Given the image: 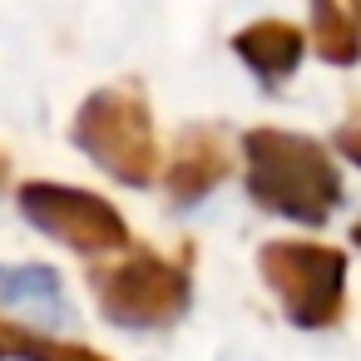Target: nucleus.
<instances>
[{
  "label": "nucleus",
  "instance_id": "obj_1",
  "mask_svg": "<svg viewBox=\"0 0 361 361\" xmlns=\"http://www.w3.org/2000/svg\"><path fill=\"white\" fill-rule=\"evenodd\" d=\"M243 169H247V193L257 208L322 228L331 208L341 203V173L331 154L287 129H247L243 134Z\"/></svg>",
  "mask_w": 361,
  "mask_h": 361
},
{
  "label": "nucleus",
  "instance_id": "obj_2",
  "mask_svg": "<svg viewBox=\"0 0 361 361\" xmlns=\"http://www.w3.org/2000/svg\"><path fill=\"white\" fill-rule=\"evenodd\" d=\"M75 144L119 183L149 188L159 178V139H154V114L139 99V90H94L80 114H75Z\"/></svg>",
  "mask_w": 361,
  "mask_h": 361
},
{
  "label": "nucleus",
  "instance_id": "obj_3",
  "mask_svg": "<svg viewBox=\"0 0 361 361\" xmlns=\"http://www.w3.org/2000/svg\"><path fill=\"white\" fill-rule=\"evenodd\" d=\"M257 272L297 326H331L346 307V252L331 243H267Z\"/></svg>",
  "mask_w": 361,
  "mask_h": 361
},
{
  "label": "nucleus",
  "instance_id": "obj_4",
  "mask_svg": "<svg viewBox=\"0 0 361 361\" xmlns=\"http://www.w3.org/2000/svg\"><path fill=\"white\" fill-rule=\"evenodd\" d=\"M188 297H193L188 267L159 252H134L94 272V302L119 326H139V331L169 326L188 312Z\"/></svg>",
  "mask_w": 361,
  "mask_h": 361
},
{
  "label": "nucleus",
  "instance_id": "obj_5",
  "mask_svg": "<svg viewBox=\"0 0 361 361\" xmlns=\"http://www.w3.org/2000/svg\"><path fill=\"white\" fill-rule=\"evenodd\" d=\"M20 213H25V223H35L40 233H50L55 243H65L85 257L129 247L124 213L109 198H99L90 188H75V183H25L20 188Z\"/></svg>",
  "mask_w": 361,
  "mask_h": 361
},
{
  "label": "nucleus",
  "instance_id": "obj_6",
  "mask_svg": "<svg viewBox=\"0 0 361 361\" xmlns=\"http://www.w3.org/2000/svg\"><path fill=\"white\" fill-rule=\"evenodd\" d=\"M228 169H233L228 144L213 129H188L164 164V188H169L173 203H198L203 193H213L228 178Z\"/></svg>",
  "mask_w": 361,
  "mask_h": 361
},
{
  "label": "nucleus",
  "instance_id": "obj_7",
  "mask_svg": "<svg viewBox=\"0 0 361 361\" xmlns=\"http://www.w3.org/2000/svg\"><path fill=\"white\" fill-rule=\"evenodd\" d=\"M233 50H238V60H243L257 80L277 85V80H287V75L302 65L307 40H302V30L287 25V20H252L247 30L233 35Z\"/></svg>",
  "mask_w": 361,
  "mask_h": 361
},
{
  "label": "nucleus",
  "instance_id": "obj_8",
  "mask_svg": "<svg viewBox=\"0 0 361 361\" xmlns=\"http://www.w3.org/2000/svg\"><path fill=\"white\" fill-rule=\"evenodd\" d=\"M0 307H30L50 322L65 317V287L50 267H0Z\"/></svg>",
  "mask_w": 361,
  "mask_h": 361
},
{
  "label": "nucleus",
  "instance_id": "obj_9",
  "mask_svg": "<svg viewBox=\"0 0 361 361\" xmlns=\"http://www.w3.org/2000/svg\"><path fill=\"white\" fill-rule=\"evenodd\" d=\"M312 45L326 65L361 60V25L341 11V0H312Z\"/></svg>",
  "mask_w": 361,
  "mask_h": 361
},
{
  "label": "nucleus",
  "instance_id": "obj_10",
  "mask_svg": "<svg viewBox=\"0 0 361 361\" xmlns=\"http://www.w3.org/2000/svg\"><path fill=\"white\" fill-rule=\"evenodd\" d=\"M25 361H109L104 351L94 346H80V341H55V336H35Z\"/></svg>",
  "mask_w": 361,
  "mask_h": 361
},
{
  "label": "nucleus",
  "instance_id": "obj_11",
  "mask_svg": "<svg viewBox=\"0 0 361 361\" xmlns=\"http://www.w3.org/2000/svg\"><path fill=\"white\" fill-rule=\"evenodd\" d=\"M30 341H35V331H30V326L11 322V317H0V356H25V351H30Z\"/></svg>",
  "mask_w": 361,
  "mask_h": 361
},
{
  "label": "nucleus",
  "instance_id": "obj_12",
  "mask_svg": "<svg viewBox=\"0 0 361 361\" xmlns=\"http://www.w3.org/2000/svg\"><path fill=\"white\" fill-rule=\"evenodd\" d=\"M336 149H341L351 164H361V109H356V114L336 129Z\"/></svg>",
  "mask_w": 361,
  "mask_h": 361
},
{
  "label": "nucleus",
  "instance_id": "obj_13",
  "mask_svg": "<svg viewBox=\"0 0 361 361\" xmlns=\"http://www.w3.org/2000/svg\"><path fill=\"white\" fill-rule=\"evenodd\" d=\"M6 178H11V159L0 154V188H6Z\"/></svg>",
  "mask_w": 361,
  "mask_h": 361
},
{
  "label": "nucleus",
  "instance_id": "obj_14",
  "mask_svg": "<svg viewBox=\"0 0 361 361\" xmlns=\"http://www.w3.org/2000/svg\"><path fill=\"white\" fill-rule=\"evenodd\" d=\"M351 11H356V25H361V0H351Z\"/></svg>",
  "mask_w": 361,
  "mask_h": 361
},
{
  "label": "nucleus",
  "instance_id": "obj_15",
  "mask_svg": "<svg viewBox=\"0 0 361 361\" xmlns=\"http://www.w3.org/2000/svg\"><path fill=\"white\" fill-rule=\"evenodd\" d=\"M356 243H361V223H356Z\"/></svg>",
  "mask_w": 361,
  "mask_h": 361
}]
</instances>
